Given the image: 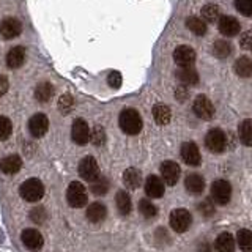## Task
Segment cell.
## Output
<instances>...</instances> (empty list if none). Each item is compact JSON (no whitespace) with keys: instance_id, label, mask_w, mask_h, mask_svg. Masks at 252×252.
Masks as SVG:
<instances>
[{"instance_id":"cell-1","label":"cell","mask_w":252,"mask_h":252,"mask_svg":"<svg viewBox=\"0 0 252 252\" xmlns=\"http://www.w3.org/2000/svg\"><path fill=\"white\" fill-rule=\"evenodd\" d=\"M118 122H120L122 131L129 136H136L142 129V117L136 109H125Z\"/></svg>"},{"instance_id":"cell-2","label":"cell","mask_w":252,"mask_h":252,"mask_svg":"<svg viewBox=\"0 0 252 252\" xmlns=\"http://www.w3.org/2000/svg\"><path fill=\"white\" fill-rule=\"evenodd\" d=\"M21 197L27 202H38L44 195V185L38 178H29L21 185Z\"/></svg>"},{"instance_id":"cell-3","label":"cell","mask_w":252,"mask_h":252,"mask_svg":"<svg viewBox=\"0 0 252 252\" xmlns=\"http://www.w3.org/2000/svg\"><path fill=\"white\" fill-rule=\"evenodd\" d=\"M66 199H68V203L74 208H82L84 205H87L89 197H87V191L84 185L79 183V181H73V183L68 186Z\"/></svg>"},{"instance_id":"cell-4","label":"cell","mask_w":252,"mask_h":252,"mask_svg":"<svg viewBox=\"0 0 252 252\" xmlns=\"http://www.w3.org/2000/svg\"><path fill=\"white\" fill-rule=\"evenodd\" d=\"M192 222V216L191 213L185 208H177L170 213V225L177 233H183L186 232Z\"/></svg>"},{"instance_id":"cell-5","label":"cell","mask_w":252,"mask_h":252,"mask_svg":"<svg viewBox=\"0 0 252 252\" xmlns=\"http://www.w3.org/2000/svg\"><path fill=\"white\" fill-rule=\"evenodd\" d=\"M211 199L219 205H227L232 199V186L225 180H216L211 185Z\"/></svg>"},{"instance_id":"cell-6","label":"cell","mask_w":252,"mask_h":252,"mask_svg":"<svg viewBox=\"0 0 252 252\" xmlns=\"http://www.w3.org/2000/svg\"><path fill=\"white\" fill-rule=\"evenodd\" d=\"M79 175L85 181H94L99 177V165L93 156H85L84 159L79 162Z\"/></svg>"},{"instance_id":"cell-7","label":"cell","mask_w":252,"mask_h":252,"mask_svg":"<svg viewBox=\"0 0 252 252\" xmlns=\"http://www.w3.org/2000/svg\"><path fill=\"white\" fill-rule=\"evenodd\" d=\"M205 145L213 153H222L227 147V137L224 131L220 129H211L207 137H205Z\"/></svg>"},{"instance_id":"cell-8","label":"cell","mask_w":252,"mask_h":252,"mask_svg":"<svg viewBox=\"0 0 252 252\" xmlns=\"http://www.w3.org/2000/svg\"><path fill=\"white\" fill-rule=\"evenodd\" d=\"M192 110L197 117L202 118V120H211V118L215 117V106H213V102L207 96H203V94H199V96L194 99Z\"/></svg>"},{"instance_id":"cell-9","label":"cell","mask_w":252,"mask_h":252,"mask_svg":"<svg viewBox=\"0 0 252 252\" xmlns=\"http://www.w3.org/2000/svg\"><path fill=\"white\" fill-rule=\"evenodd\" d=\"M21 238H22L24 246H26L29 251H33V252L41 251L43 244H44L43 235L38 230H35V228H26V230L22 232Z\"/></svg>"},{"instance_id":"cell-10","label":"cell","mask_w":252,"mask_h":252,"mask_svg":"<svg viewBox=\"0 0 252 252\" xmlns=\"http://www.w3.org/2000/svg\"><path fill=\"white\" fill-rule=\"evenodd\" d=\"M71 137L77 145H85L90 140V128L85 120H82V118L74 120L73 128H71Z\"/></svg>"},{"instance_id":"cell-11","label":"cell","mask_w":252,"mask_h":252,"mask_svg":"<svg viewBox=\"0 0 252 252\" xmlns=\"http://www.w3.org/2000/svg\"><path fill=\"white\" fill-rule=\"evenodd\" d=\"M173 60L180 66H192L195 62V51L189 46H178L173 52Z\"/></svg>"},{"instance_id":"cell-12","label":"cell","mask_w":252,"mask_h":252,"mask_svg":"<svg viewBox=\"0 0 252 252\" xmlns=\"http://www.w3.org/2000/svg\"><path fill=\"white\" fill-rule=\"evenodd\" d=\"M49 128V120L44 114H35L29 120V129L33 137H43Z\"/></svg>"},{"instance_id":"cell-13","label":"cell","mask_w":252,"mask_h":252,"mask_svg":"<svg viewBox=\"0 0 252 252\" xmlns=\"http://www.w3.org/2000/svg\"><path fill=\"white\" fill-rule=\"evenodd\" d=\"M181 158L188 165H199L202 161V156L199 152V147H197L194 142H185L181 145Z\"/></svg>"},{"instance_id":"cell-14","label":"cell","mask_w":252,"mask_h":252,"mask_svg":"<svg viewBox=\"0 0 252 252\" xmlns=\"http://www.w3.org/2000/svg\"><path fill=\"white\" fill-rule=\"evenodd\" d=\"M180 165L173 161H165L161 164V175H162V180L165 185L169 186H173L177 185V181L180 178Z\"/></svg>"},{"instance_id":"cell-15","label":"cell","mask_w":252,"mask_h":252,"mask_svg":"<svg viewBox=\"0 0 252 252\" xmlns=\"http://www.w3.org/2000/svg\"><path fill=\"white\" fill-rule=\"evenodd\" d=\"M22 32V26L18 19L14 18H6L0 24V35H2L5 39H11L16 38L18 35H21Z\"/></svg>"},{"instance_id":"cell-16","label":"cell","mask_w":252,"mask_h":252,"mask_svg":"<svg viewBox=\"0 0 252 252\" xmlns=\"http://www.w3.org/2000/svg\"><path fill=\"white\" fill-rule=\"evenodd\" d=\"M145 192L152 199H161L164 195V181L156 175H150L145 181Z\"/></svg>"},{"instance_id":"cell-17","label":"cell","mask_w":252,"mask_h":252,"mask_svg":"<svg viewBox=\"0 0 252 252\" xmlns=\"http://www.w3.org/2000/svg\"><path fill=\"white\" fill-rule=\"evenodd\" d=\"M240 30H241L240 22L235 18H232V16H222L219 19V32L224 36H235L240 33Z\"/></svg>"},{"instance_id":"cell-18","label":"cell","mask_w":252,"mask_h":252,"mask_svg":"<svg viewBox=\"0 0 252 252\" xmlns=\"http://www.w3.org/2000/svg\"><path fill=\"white\" fill-rule=\"evenodd\" d=\"M24 60H26V49L22 46H14L6 54V66L11 69L19 68Z\"/></svg>"},{"instance_id":"cell-19","label":"cell","mask_w":252,"mask_h":252,"mask_svg":"<svg viewBox=\"0 0 252 252\" xmlns=\"http://www.w3.org/2000/svg\"><path fill=\"white\" fill-rule=\"evenodd\" d=\"M21 167H22V159L18 155H10L0 161V170L3 173H10V175H13V173H18L21 170Z\"/></svg>"},{"instance_id":"cell-20","label":"cell","mask_w":252,"mask_h":252,"mask_svg":"<svg viewBox=\"0 0 252 252\" xmlns=\"http://www.w3.org/2000/svg\"><path fill=\"white\" fill-rule=\"evenodd\" d=\"M177 79L183 85H195L199 84V74L192 66H183L177 71Z\"/></svg>"},{"instance_id":"cell-21","label":"cell","mask_w":252,"mask_h":252,"mask_svg":"<svg viewBox=\"0 0 252 252\" xmlns=\"http://www.w3.org/2000/svg\"><path fill=\"white\" fill-rule=\"evenodd\" d=\"M106 216H107V210H106L104 205L99 203V202L92 203L89 207V210H87V219H89L90 222H94V224L101 222V220L106 219Z\"/></svg>"},{"instance_id":"cell-22","label":"cell","mask_w":252,"mask_h":252,"mask_svg":"<svg viewBox=\"0 0 252 252\" xmlns=\"http://www.w3.org/2000/svg\"><path fill=\"white\" fill-rule=\"evenodd\" d=\"M215 246H216L218 252H233L235 251V238L232 236V233L222 232L216 238Z\"/></svg>"},{"instance_id":"cell-23","label":"cell","mask_w":252,"mask_h":252,"mask_svg":"<svg viewBox=\"0 0 252 252\" xmlns=\"http://www.w3.org/2000/svg\"><path fill=\"white\" fill-rule=\"evenodd\" d=\"M185 186L191 194H200L205 189V180H203V177L197 175V173H191V175L186 177Z\"/></svg>"},{"instance_id":"cell-24","label":"cell","mask_w":252,"mask_h":252,"mask_svg":"<svg viewBox=\"0 0 252 252\" xmlns=\"http://www.w3.org/2000/svg\"><path fill=\"white\" fill-rule=\"evenodd\" d=\"M123 183L126 188H129V189H137L142 183V175H140V172L137 169H134V167H129V169H126L125 173H123Z\"/></svg>"},{"instance_id":"cell-25","label":"cell","mask_w":252,"mask_h":252,"mask_svg":"<svg viewBox=\"0 0 252 252\" xmlns=\"http://www.w3.org/2000/svg\"><path fill=\"white\" fill-rule=\"evenodd\" d=\"M115 202H117V208L120 211V215H123V216L129 215L132 210V203H131V197L128 192H125V191L117 192Z\"/></svg>"},{"instance_id":"cell-26","label":"cell","mask_w":252,"mask_h":252,"mask_svg":"<svg viewBox=\"0 0 252 252\" xmlns=\"http://www.w3.org/2000/svg\"><path fill=\"white\" fill-rule=\"evenodd\" d=\"M153 117H155V122L158 125H167L172 118V112L169 106L165 104H156L153 107Z\"/></svg>"},{"instance_id":"cell-27","label":"cell","mask_w":252,"mask_h":252,"mask_svg":"<svg viewBox=\"0 0 252 252\" xmlns=\"http://www.w3.org/2000/svg\"><path fill=\"white\" fill-rule=\"evenodd\" d=\"M54 96V87L49 82H41L36 85L35 89V98L39 102H47L51 98Z\"/></svg>"},{"instance_id":"cell-28","label":"cell","mask_w":252,"mask_h":252,"mask_svg":"<svg viewBox=\"0 0 252 252\" xmlns=\"http://www.w3.org/2000/svg\"><path fill=\"white\" fill-rule=\"evenodd\" d=\"M236 243L243 252H252V232L248 228H241L236 233Z\"/></svg>"},{"instance_id":"cell-29","label":"cell","mask_w":252,"mask_h":252,"mask_svg":"<svg viewBox=\"0 0 252 252\" xmlns=\"http://www.w3.org/2000/svg\"><path fill=\"white\" fill-rule=\"evenodd\" d=\"M235 73L240 77H252V60L241 57L235 62Z\"/></svg>"},{"instance_id":"cell-30","label":"cell","mask_w":252,"mask_h":252,"mask_svg":"<svg viewBox=\"0 0 252 252\" xmlns=\"http://www.w3.org/2000/svg\"><path fill=\"white\" fill-rule=\"evenodd\" d=\"M240 140L246 147H252V120H244L238 128Z\"/></svg>"},{"instance_id":"cell-31","label":"cell","mask_w":252,"mask_h":252,"mask_svg":"<svg viewBox=\"0 0 252 252\" xmlns=\"http://www.w3.org/2000/svg\"><path fill=\"white\" fill-rule=\"evenodd\" d=\"M186 27L195 35H205V32H207V24H205L203 19L197 18V16H191V18H188Z\"/></svg>"},{"instance_id":"cell-32","label":"cell","mask_w":252,"mask_h":252,"mask_svg":"<svg viewBox=\"0 0 252 252\" xmlns=\"http://www.w3.org/2000/svg\"><path fill=\"white\" fill-rule=\"evenodd\" d=\"M213 54L216 55L218 59H225L232 54V46L225 39H219L215 44H213Z\"/></svg>"},{"instance_id":"cell-33","label":"cell","mask_w":252,"mask_h":252,"mask_svg":"<svg viewBox=\"0 0 252 252\" xmlns=\"http://www.w3.org/2000/svg\"><path fill=\"white\" fill-rule=\"evenodd\" d=\"M90 191L96 195H104L109 191V180L106 177H98L94 181H92Z\"/></svg>"},{"instance_id":"cell-34","label":"cell","mask_w":252,"mask_h":252,"mask_svg":"<svg viewBox=\"0 0 252 252\" xmlns=\"http://www.w3.org/2000/svg\"><path fill=\"white\" fill-rule=\"evenodd\" d=\"M220 11L218 5H205L202 8V19L207 22H215L219 19Z\"/></svg>"},{"instance_id":"cell-35","label":"cell","mask_w":252,"mask_h":252,"mask_svg":"<svg viewBox=\"0 0 252 252\" xmlns=\"http://www.w3.org/2000/svg\"><path fill=\"white\" fill-rule=\"evenodd\" d=\"M90 140H92V144L93 145H96V147H101V145H104V142H106V131L102 126H94V128L90 131Z\"/></svg>"},{"instance_id":"cell-36","label":"cell","mask_w":252,"mask_h":252,"mask_svg":"<svg viewBox=\"0 0 252 252\" xmlns=\"http://www.w3.org/2000/svg\"><path fill=\"white\" fill-rule=\"evenodd\" d=\"M139 211L142 213V216H145L147 219L155 218L158 215V208L150 200H147V199H142L139 202Z\"/></svg>"},{"instance_id":"cell-37","label":"cell","mask_w":252,"mask_h":252,"mask_svg":"<svg viewBox=\"0 0 252 252\" xmlns=\"http://www.w3.org/2000/svg\"><path fill=\"white\" fill-rule=\"evenodd\" d=\"M13 132V125L10 118L0 115V140H6Z\"/></svg>"},{"instance_id":"cell-38","label":"cell","mask_w":252,"mask_h":252,"mask_svg":"<svg viewBox=\"0 0 252 252\" xmlns=\"http://www.w3.org/2000/svg\"><path fill=\"white\" fill-rule=\"evenodd\" d=\"M74 107V99L71 94H63V96H60L59 99V109H60V112L62 114H69L71 110H73Z\"/></svg>"},{"instance_id":"cell-39","label":"cell","mask_w":252,"mask_h":252,"mask_svg":"<svg viewBox=\"0 0 252 252\" xmlns=\"http://www.w3.org/2000/svg\"><path fill=\"white\" fill-rule=\"evenodd\" d=\"M235 6L241 14L252 18V0H236Z\"/></svg>"},{"instance_id":"cell-40","label":"cell","mask_w":252,"mask_h":252,"mask_svg":"<svg viewBox=\"0 0 252 252\" xmlns=\"http://www.w3.org/2000/svg\"><path fill=\"white\" fill-rule=\"evenodd\" d=\"M107 84L112 87V89H120L122 85V74L118 71H112L109 76H107Z\"/></svg>"},{"instance_id":"cell-41","label":"cell","mask_w":252,"mask_h":252,"mask_svg":"<svg viewBox=\"0 0 252 252\" xmlns=\"http://www.w3.org/2000/svg\"><path fill=\"white\" fill-rule=\"evenodd\" d=\"M199 211L202 213L203 216H211V215H215V207H213L211 200H203V202L199 205Z\"/></svg>"},{"instance_id":"cell-42","label":"cell","mask_w":252,"mask_h":252,"mask_svg":"<svg viewBox=\"0 0 252 252\" xmlns=\"http://www.w3.org/2000/svg\"><path fill=\"white\" fill-rule=\"evenodd\" d=\"M240 44L243 49H252V32H246L240 38Z\"/></svg>"},{"instance_id":"cell-43","label":"cell","mask_w":252,"mask_h":252,"mask_svg":"<svg viewBox=\"0 0 252 252\" xmlns=\"http://www.w3.org/2000/svg\"><path fill=\"white\" fill-rule=\"evenodd\" d=\"M30 218L35 220L36 224H41L44 218H46V213H44V208H35L33 211L30 213Z\"/></svg>"},{"instance_id":"cell-44","label":"cell","mask_w":252,"mask_h":252,"mask_svg":"<svg viewBox=\"0 0 252 252\" xmlns=\"http://www.w3.org/2000/svg\"><path fill=\"white\" fill-rule=\"evenodd\" d=\"M8 87H10V82H8V79L5 76L0 74V98H2L3 94L8 92Z\"/></svg>"},{"instance_id":"cell-45","label":"cell","mask_w":252,"mask_h":252,"mask_svg":"<svg viewBox=\"0 0 252 252\" xmlns=\"http://www.w3.org/2000/svg\"><path fill=\"white\" fill-rule=\"evenodd\" d=\"M175 96H177L180 101H185V99L188 98V92H186V89H183V87H180V89H177Z\"/></svg>"},{"instance_id":"cell-46","label":"cell","mask_w":252,"mask_h":252,"mask_svg":"<svg viewBox=\"0 0 252 252\" xmlns=\"http://www.w3.org/2000/svg\"><path fill=\"white\" fill-rule=\"evenodd\" d=\"M199 252H211V248L208 243H203L202 246L199 248Z\"/></svg>"}]
</instances>
